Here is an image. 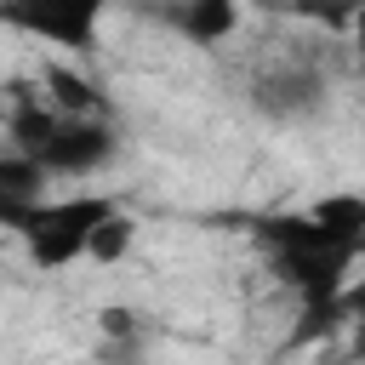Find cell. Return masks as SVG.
<instances>
[{"mask_svg": "<svg viewBox=\"0 0 365 365\" xmlns=\"http://www.w3.org/2000/svg\"><path fill=\"white\" fill-rule=\"evenodd\" d=\"M262 245L274 251V274L319 314H331L342 297H348V268H354V257L365 251V245H354V240H336L331 228H319L308 211L302 217H274V222H262Z\"/></svg>", "mask_w": 365, "mask_h": 365, "instance_id": "cell-1", "label": "cell"}, {"mask_svg": "<svg viewBox=\"0 0 365 365\" xmlns=\"http://www.w3.org/2000/svg\"><path fill=\"white\" fill-rule=\"evenodd\" d=\"M114 211L120 205L108 194H51V200H40L29 211H0V217L23 234L34 268H68V262L91 257V240Z\"/></svg>", "mask_w": 365, "mask_h": 365, "instance_id": "cell-2", "label": "cell"}, {"mask_svg": "<svg viewBox=\"0 0 365 365\" xmlns=\"http://www.w3.org/2000/svg\"><path fill=\"white\" fill-rule=\"evenodd\" d=\"M97 17H103V11H97L91 0H74V6H17V11H11V23L34 29V34L57 40V46H91Z\"/></svg>", "mask_w": 365, "mask_h": 365, "instance_id": "cell-3", "label": "cell"}, {"mask_svg": "<svg viewBox=\"0 0 365 365\" xmlns=\"http://www.w3.org/2000/svg\"><path fill=\"white\" fill-rule=\"evenodd\" d=\"M165 23L177 34H188L194 46H217V40H228L240 29V6L234 0H194L182 11H165Z\"/></svg>", "mask_w": 365, "mask_h": 365, "instance_id": "cell-4", "label": "cell"}, {"mask_svg": "<svg viewBox=\"0 0 365 365\" xmlns=\"http://www.w3.org/2000/svg\"><path fill=\"white\" fill-rule=\"evenodd\" d=\"M308 217H314L319 228H331L336 240H354V245H365V194H348V188H336V194H319V200L308 205Z\"/></svg>", "mask_w": 365, "mask_h": 365, "instance_id": "cell-5", "label": "cell"}, {"mask_svg": "<svg viewBox=\"0 0 365 365\" xmlns=\"http://www.w3.org/2000/svg\"><path fill=\"white\" fill-rule=\"evenodd\" d=\"M131 245H137V222H131L125 211H114V217L97 228V240H91V262H120Z\"/></svg>", "mask_w": 365, "mask_h": 365, "instance_id": "cell-6", "label": "cell"}, {"mask_svg": "<svg viewBox=\"0 0 365 365\" xmlns=\"http://www.w3.org/2000/svg\"><path fill=\"white\" fill-rule=\"evenodd\" d=\"M97 325H103L108 336H137V314H131V308H103Z\"/></svg>", "mask_w": 365, "mask_h": 365, "instance_id": "cell-7", "label": "cell"}, {"mask_svg": "<svg viewBox=\"0 0 365 365\" xmlns=\"http://www.w3.org/2000/svg\"><path fill=\"white\" fill-rule=\"evenodd\" d=\"M336 308H342V314H354V319H365V279H359V285H348V297H342Z\"/></svg>", "mask_w": 365, "mask_h": 365, "instance_id": "cell-8", "label": "cell"}, {"mask_svg": "<svg viewBox=\"0 0 365 365\" xmlns=\"http://www.w3.org/2000/svg\"><path fill=\"white\" fill-rule=\"evenodd\" d=\"M354 29H359V46H365V11H359V17H354Z\"/></svg>", "mask_w": 365, "mask_h": 365, "instance_id": "cell-9", "label": "cell"}]
</instances>
